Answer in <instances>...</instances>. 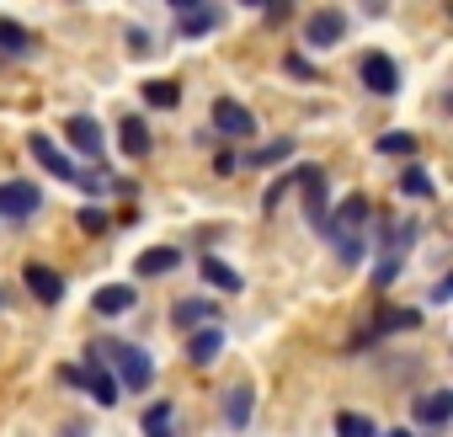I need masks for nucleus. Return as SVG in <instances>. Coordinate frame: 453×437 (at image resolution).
Returning a JSON list of instances; mask_svg holds the SVG:
<instances>
[{
	"label": "nucleus",
	"instance_id": "nucleus-1",
	"mask_svg": "<svg viewBox=\"0 0 453 437\" xmlns=\"http://www.w3.org/2000/svg\"><path fill=\"white\" fill-rule=\"evenodd\" d=\"M368 218H373V203L363 197V192H352V197H342V208L326 218V241L336 246V257H342V267H357L363 262V251H368V241H363V230H368Z\"/></svg>",
	"mask_w": 453,
	"mask_h": 437
},
{
	"label": "nucleus",
	"instance_id": "nucleus-2",
	"mask_svg": "<svg viewBox=\"0 0 453 437\" xmlns=\"http://www.w3.org/2000/svg\"><path fill=\"white\" fill-rule=\"evenodd\" d=\"M102 347V357H112L118 363V389H150V379H155V363H150V352L144 347H134V341H96Z\"/></svg>",
	"mask_w": 453,
	"mask_h": 437
},
{
	"label": "nucleus",
	"instance_id": "nucleus-3",
	"mask_svg": "<svg viewBox=\"0 0 453 437\" xmlns=\"http://www.w3.org/2000/svg\"><path fill=\"white\" fill-rule=\"evenodd\" d=\"M416 218H400V225H384V251H379V288H389L395 278H400V267H405V257H411V246H416Z\"/></svg>",
	"mask_w": 453,
	"mask_h": 437
},
{
	"label": "nucleus",
	"instance_id": "nucleus-4",
	"mask_svg": "<svg viewBox=\"0 0 453 437\" xmlns=\"http://www.w3.org/2000/svg\"><path fill=\"white\" fill-rule=\"evenodd\" d=\"M171 12H176V38L181 43H197L208 33L224 27V6H197V0H171Z\"/></svg>",
	"mask_w": 453,
	"mask_h": 437
},
{
	"label": "nucleus",
	"instance_id": "nucleus-5",
	"mask_svg": "<svg viewBox=\"0 0 453 437\" xmlns=\"http://www.w3.org/2000/svg\"><path fill=\"white\" fill-rule=\"evenodd\" d=\"M299 187H304V218H310V230L320 235L326 230V218H331V192H326V165H294Z\"/></svg>",
	"mask_w": 453,
	"mask_h": 437
},
{
	"label": "nucleus",
	"instance_id": "nucleus-6",
	"mask_svg": "<svg viewBox=\"0 0 453 437\" xmlns=\"http://www.w3.org/2000/svg\"><path fill=\"white\" fill-rule=\"evenodd\" d=\"M213 134H219V139H251V134H257V112L241 107L235 96H219V102H213Z\"/></svg>",
	"mask_w": 453,
	"mask_h": 437
},
{
	"label": "nucleus",
	"instance_id": "nucleus-7",
	"mask_svg": "<svg viewBox=\"0 0 453 437\" xmlns=\"http://www.w3.org/2000/svg\"><path fill=\"white\" fill-rule=\"evenodd\" d=\"M81 373H86V384H81V389H86L96 405H118V395H123V389H118L112 368H102V347H96V341L86 347V363H81Z\"/></svg>",
	"mask_w": 453,
	"mask_h": 437
},
{
	"label": "nucleus",
	"instance_id": "nucleus-8",
	"mask_svg": "<svg viewBox=\"0 0 453 437\" xmlns=\"http://www.w3.org/2000/svg\"><path fill=\"white\" fill-rule=\"evenodd\" d=\"M38 208H43V192L33 181H0V218L22 225V218H33Z\"/></svg>",
	"mask_w": 453,
	"mask_h": 437
},
{
	"label": "nucleus",
	"instance_id": "nucleus-9",
	"mask_svg": "<svg viewBox=\"0 0 453 437\" xmlns=\"http://www.w3.org/2000/svg\"><path fill=\"white\" fill-rule=\"evenodd\" d=\"M342 33H347V12H310L304 17V49H315V54L336 49Z\"/></svg>",
	"mask_w": 453,
	"mask_h": 437
},
{
	"label": "nucleus",
	"instance_id": "nucleus-10",
	"mask_svg": "<svg viewBox=\"0 0 453 437\" xmlns=\"http://www.w3.org/2000/svg\"><path fill=\"white\" fill-rule=\"evenodd\" d=\"M27 150H33V160H38L49 176H59V181H70V187L81 181V165H75V160H70V155H65L49 134H27Z\"/></svg>",
	"mask_w": 453,
	"mask_h": 437
},
{
	"label": "nucleus",
	"instance_id": "nucleus-11",
	"mask_svg": "<svg viewBox=\"0 0 453 437\" xmlns=\"http://www.w3.org/2000/svg\"><path fill=\"white\" fill-rule=\"evenodd\" d=\"M357 75H363V86H368L373 96H395V91H400V65H395L389 54H363Z\"/></svg>",
	"mask_w": 453,
	"mask_h": 437
},
{
	"label": "nucleus",
	"instance_id": "nucleus-12",
	"mask_svg": "<svg viewBox=\"0 0 453 437\" xmlns=\"http://www.w3.org/2000/svg\"><path fill=\"white\" fill-rule=\"evenodd\" d=\"M65 144H70V150H81L86 160H96V155L107 150V134H102V123H96V118L75 112V118H65Z\"/></svg>",
	"mask_w": 453,
	"mask_h": 437
},
{
	"label": "nucleus",
	"instance_id": "nucleus-13",
	"mask_svg": "<svg viewBox=\"0 0 453 437\" xmlns=\"http://www.w3.org/2000/svg\"><path fill=\"white\" fill-rule=\"evenodd\" d=\"M251 410H257V389L251 384H230L224 389V426H251Z\"/></svg>",
	"mask_w": 453,
	"mask_h": 437
},
{
	"label": "nucleus",
	"instance_id": "nucleus-14",
	"mask_svg": "<svg viewBox=\"0 0 453 437\" xmlns=\"http://www.w3.org/2000/svg\"><path fill=\"white\" fill-rule=\"evenodd\" d=\"M22 283H27V294H33L38 304H59V299H65V278H59L54 267H38V262H33V267L22 272Z\"/></svg>",
	"mask_w": 453,
	"mask_h": 437
},
{
	"label": "nucleus",
	"instance_id": "nucleus-15",
	"mask_svg": "<svg viewBox=\"0 0 453 437\" xmlns=\"http://www.w3.org/2000/svg\"><path fill=\"white\" fill-rule=\"evenodd\" d=\"M219 352H224V331H219V326H203V331H192V336H187V357H192L197 368L219 363Z\"/></svg>",
	"mask_w": 453,
	"mask_h": 437
},
{
	"label": "nucleus",
	"instance_id": "nucleus-16",
	"mask_svg": "<svg viewBox=\"0 0 453 437\" xmlns=\"http://www.w3.org/2000/svg\"><path fill=\"white\" fill-rule=\"evenodd\" d=\"M197 272H203V283H213L219 294H241V288H246L241 272H235L230 262H219V257H197Z\"/></svg>",
	"mask_w": 453,
	"mask_h": 437
},
{
	"label": "nucleus",
	"instance_id": "nucleus-17",
	"mask_svg": "<svg viewBox=\"0 0 453 437\" xmlns=\"http://www.w3.org/2000/svg\"><path fill=\"white\" fill-rule=\"evenodd\" d=\"M118 144H123L128 160H144L150 144H155V139H150V123H144V118H123V123H118Z\"/></svg>",
	"mask_w": 453,
	"mask_h": 437
},
{
	"label": "nucleus",
	"instance_id": "nucleus-18",
	"mask_svg": "<svg viewBox=\"0 0 453 437\" xmlns=\"http://www.w3.org/2000/svg\"><path fill=\"white\" fill-rule=\"evenodd\" d=\"M139 278H165V272H176L181 267V251L176 246H150V251H139Z\"/></svg>",
	"mask_w": 453,
	"mask_h": 437
},
{
	"label": "nucleus",
	"instance_id": "nucleus-19",
	"mask_svg": "<svg viewBox=\"0 0 453 437\" xmlns=\"http://www.w3.org/2000/svg\"><path fill=\"white\" fill-rule=\"evenodd\" d=\"M91 310H96V315H128V310H134V288H128V283H102V288L91 294Z\"/></svg>",
	"mask_w": 453,
	"mask_h": 437
},
{
	"label": "nucleus",
	"instance_id": "nucleus-20",
	"mask_svg": "<svg viewBox=\"0 0 453 437\" xmlns=\"http://www.w3.org/2000/svg\"><path fill=\"white\" fill-rule=\"evenodd\" d=\"M421 326V315L416 310H379V320L368 326V336H357V341H379V336H395V331H416Z\"/></svg>",
	"mask_w": 453,
	"mask_h": 437
},
{
	"label": "nucleus",
	"instance_id": "nucleus-21",
	"mask_svg": "<svg viewBox=\"0 0 453 437\" xmlns=\"http://www.w3.org/2000/svg\"><path fill=\"white\" fill-rule=\"evenodd\" d=\"M416 416H421V426H448V416H453V389L421 395V400H416Z\"/></svg>",
	"mask_w": 453,
	"mask_h": 437
},
{
	"label": "nucleus",
	"instance_id": "nucleus-22",
	"mask_svg": "<svg viewBox=\"0 0 453 437\" xmlns=\"http://www.w3.org/2000/svg\"><path fill=\"white\" fill-rule=\"evenodd\" d=\"M171 320H176L181 331H203V326L213 320V299H181V304L171 310Z\"/></svg>",
	"mask_w": 453,
	"mask_h": 437
},
{
	"label": "nucleus",
	"instance_id": "nucleus-23",
	"mask_svg": "<svg viewBox=\"0 0 453 437\" xmlns=\"http://www.w3.org/2000/svg\"><path fill=\"white\" fill-rule=\"evenodd\" d=\"M144 102H150L155 112H176V107H181V86H176V80H144Z\"/></svg>",
	"mask_w": 453,
	"mask_h": 437
},
{
	"label": "nucleus",
	"instance_id": "nucleus-24",
	"mask_svg": "<svg viewBox=\"0 0 453 437\" xmlns=\"http://www.w3.org/2000/svg\"><path fill=\"white\" fill-rule=\"evenodd\" d=\"M400 192H405V197L432 203V197H437V181L426 176V165H405V171H400Z\"/></svg>",
	"mask_w": 453,
	"mask_h": 437
},
{
	"label": "nucleus",
	"instance_id": "nucleus-25",
	"mask_svg": "<svg viewBox=\"0 0 453 437\" xmlns=\"http://www.w3.org/2000/svg\"><path fill=\"white\" fill-rule=\"evenodd\" d=\"M0 54H33V33L12 17H0Z\"/></svg>",
	"mask_w": 453,
	"mask_h": 437
},
{
	"label": "nucleus",
	"instance_id": "nucleus-26",
	"mask_svg": "<svg viewBox=\"0 0 453 437\" xmlns=\"http://www.w3.org/2000/svg\"><path fill=\"white\" fill-rule=\"evenodd\" d=\"M171 416H176V405H171V400H155V405L144 410V421H139L144 437H176V432H171Z\"/></svg>",
	"mask_w": 453,
	"mask_h": 437
},
{
	"label": "nucleus",
	"instance_id": "nucleus-27",
	"mask_svg": "<svg viewBox=\"0 0 453 437\" xmlns=\"http://www.w3.org/2000/svg\"><path fill=\"white\" fill-rule=\"evenodd\" d=\"M288 155H294V139H273V144H262V150H251V155H246L241 165H251V171H257V165H283Z\"/></svg>",
	"mask_w": 453,
	"mask_h": 437
},
{
	"label": "nucleus",
	"instance_id": "nucleus-28",
	"mask_svg": "<svg viewBox=\"0 0 453 437\" xmlns=\"http://www.w3.org/2000/svg\"><path fill=\"white\" fill-rule=\"evenodd\" d=\"M336 437H379V421L373 416H357V410H342L336 416Z\"/></svg>",
	"mask_w": 453,
	"mask_h": 437
},
{
	"label": "nucleus",
	"instance_id": "nucleus-29",
	"mask_svg": "<svg viewBox=\"0 0 453 437\" xmlns=\"http://www.w3.org/2000/svg\"><path fill=\"white\" fill-rule=\"evenodd\" d=\"M288 187H299V176H294V171H288V176H273V181H267V192H262V208L273 213V208L288 197Z\"/></svg>",
	"mask_w": 453,
	"mask_h": 437
},
{
	"label": "nucleus",
	"instance_id": "nucleus-30",
	"mask_svg": "<svg viewBox=\"0 0 453 437\" xmlns=\"http://www.w3.org/2000/svg\"><path fill=\"white\" fill-rule=\"evenodd\" d=\"M379 155H416V134H384Z\"/></svg>",
	"mask_w": 453,
	"mask_h": 437
},
{
	"label": "nucleus",
	"instance_id": "nucleus-31",
	"mask_svg": "<svg viewBox=\"0 0 453 437\" xmlns=\"http://www.w3.org/2000/svg\"><path fill=\"white\" fill-rule=\"evenodd\" d=\"M81 230H86V235H102V230H107V213H102V208H81Z\"/></svg>",
	"mask_w": 453,
	"mask_h": 437
},
{
	"label": "nucleus",
	"instance_id": "nucleus-32",
	"mask_svg": "<svg viewBox=\"0 0 453 437\" xmlns=\"http://www.w3.org/2000/svg\"><path fill=\"white\" fill-rule=\"evenodd\" d=\"M59 384H65V389H81V384H86L81 363H59Z\"/></svg>",
	"mask_w": 453,
	"mask_h": 437
},
{
	"label": "nucleus",
	"instance_id": "nucleus-33",
	"mask_svg": "<svg viewBox=\"0 0 453 437\" xmlns=\"http://www.w3.org/2000/svg\"><path fill=\"white\" fill-rule=\"evenodd\" d=\"M213 171H219V176H235V171H241V160H235L230 150H219V155H213Z\"/></svg>",
	"mask_w": 453,
	"mask_h": 437
},
{
	"label": "nucleus",
	"instance_id": "nucleus-34",
	"mask_svg": "<svg viewBox=\"0 0 453 437\" xmlns=\"http://www.w3.org/2000/svg\"><path fill=\"white\" fill-rule=\"evenodd\" d=\"M128 54H150V33L144 27H128Z\"/></svg>",
	"mask_w": 453,
	"mask_h": 437
},
{
	"label": "nucleus",
	"instance_id": "nucleus-35",
	"mask_svg": "<svg viewBox=\"0 0 453 437\" xmlns=\"http://www.w3.org/2000/svg\"><path fill=\"white\" fill-rule=\"evenodd\" d=\"M283 70H288V75H304V80H310V75H315V70H310V59H304V54H288V59H283Z\"/></svg>",
	"mask_w": 453,
	"mask_h": 437
},
{
	"label": "nucleus",
	"instance_id": "nucleus-36",
	"mask_svg": "<svg viewBox=\"0 0 453 437\" xmlns=\"http://www.w3.org/2000/svg\"><path fill=\"white\" fill-rule=\"evenodd\" d=\"M448 294H453V278H437L432 283V304H448Z\"/></svg>",
	"mask_w": 453,
	"mask_h": 437
},
{
	"label": "nucleus",
	"instance_id": "nucleus-37",
	"mask_svg": "<svg viewBox=\"0 0 453 437\" xmlns=\"http://www.w3.org/2000/svg\"><path fill=\"white\" fill-rule=\"evenodd\" d=\"M59 437H91V432H86V421H70V426H65Z\"/></svg>",
	"mask_w": 453,
	"mask_h": 437
},
{
	"label": "nucleus",
	"instance_id": "nucleus-38",
	"mask_svg": "<svg viewBox=\"0 0 453 437\" xmlns=\"http://www.w3.org/2000/svg\"><path fill=\"white\" fill-rule=\"evenodd\" d=\"M384 437H411V432H384Z\"/></svg>",
	"mask_w": 453,
	"mask_h": 437
},
{
	"label": "nucleus",
	"instance_id": "nucleus-39",
	"mask_svg": "<svg viewBox=\"0 0 453 437\" xmlns=\"http://www.w3.org/2000/svg\"><path fill=\"white\" fill-rule=\"evenodd\" d=\"M0 304H6V288H0Z\"/></svg>",
	"mask_w": 453,
	"mask_h": 437
}]
</instances>
